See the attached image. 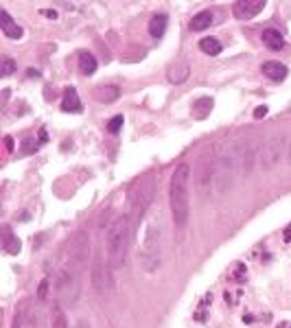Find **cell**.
<instances>
[{
  "mask_svg": "<svg viewBox=\"0 0 291 328\" xmlns=\"http://www.w3.org/2000/svg\"><path fill=\"white\" fill-rule=\"evenodd\" d=\"M62 109L64 112H81V101L79 96H77V90L75 87H68V90L64 92V98H62Z\"/></svg>",
  "mask_w": 291,
  "mask_h": 328,
  "instance_id": "5bb4252c",
  "label": "cell"
},
{
  "mask_svg": "<svg viewBox=\"0 0 291 328\" xmlns=\"http://www.w3.org/2000/svg\"><path fill=\"white\" fill-rule=\"evenodd\" d=\"M131 237H134V230H131L129 215H120L109 223L105 241H107V262L112 269H118V267L125 265Z\"/></svg>",
  "mask_w": 291,
  "mask_h": 328,
  "instance_id": "3957f363",
  "label": "cell"
},
{
  "mask_svg": "<svg viewBox=\"0 0 291 328\" xmlns=\"http://www.w3.org/2000/svg\"><path fill=\"white\" fill-rule=\"evenodd\" d=\"M210 109H212V98L204 96V98H199V101L193 105V114L197 118H206L208 114H210Z\"/></svg>",
  "mask_w": 291,
  "mask_h": 328,
  "instance_id": "7402d4cb",
  "label": "cell"
},
{
  "mask_svg": "<svg viewBox=\"0 0 291 328\" xmlns=\"http://www.w3.org/2000/svg\"><path fill=\"white\" fill-rule=\"evenodd\" d=\"M263 44H265L267 48H272V51H281L285 46V37L281 35V31L267 29V31H263Z\"/></svg>",
  "mask_w": 291,
  "mask_h": 328,
  "instance_id": "9a60e30c",
  "label": "cell"
},
{
  "mask_svg": "<svg viewBox=\"0 0 291 328\" xmlns=\"http://www.w3.org/2000/svg\"><path fill=\"white\" fill-rule=\"evenodd\" d=\"M4 237H7V241H4V249H7L9 254H18V251H20V241L11 237L9 228H4Z\"/></svg>",
  "mask_w": 291,
  "mask_h": 328,
  "instance_id": "cb8c5ba5",
  "label": "cell"
},
{
  "mask_svg": "<svg viewBox=\"0 0 291 328\" xmlns=\"http://www.w3.org/2000/svg\"><path fill=\"white\" fill-rule=\"evenodd\" d=\"M215 166H217V151H206L204 156H201L199 164H197V168H195V186L201 195L212 188V182H215Z\"/></svg>",
  "mask_w": 291,
  "mask_h": 328,
  "instance_id": "ba28073f",
  "label": "cell"
},
{
  "mask_svg": "<svg viewBox=\"0 0 291 328\" xmlns=\"http://www.w3.org/2000/svg\"><path fill=\"white\" fill-rule=\"evenodd\" d=\"M237 149H239V171L243 175H250L252 166H254V145L248 138L237 142Z\"/></svg>",
  "mask_w": 291,
  "mask_h": 328,
  "instance_id": "8fae6325",
  "label": "cell"
},
{
  "mask_svg": "<svg viewBox=\"0 0 291 328\" xmlns=\"http://www.w3.org/2000/svg\"><path fill=\"white\" fill-rule=\"evenodd\" d=\"M95 96L98 103H114V101H118L120 90L116 85H103V87H97Z\"/></svg>",
  "mask_w": 291,
  "mask_h": 328,
  "instance_id": "ac0fdd59",
  "label": "cell"
},
{
  "mask_svg": "<svg viewBox=\"0 0 291 328\" xmlns=\"http://www.w3.org/2000/svg\"><path fill=\"white\" fill-rule=\"evenodd\" d=\"M4 145H7V149H13V140H11V138L4 140Z\"/></svg>",
  "mask_w": 291,
  "mask_h": 328,
  "instance_id": "d6a6232c",
  "label": "cell"
},
{
  "mask_svg": "<svg viewBox=\"0 0 291 328\" xmlns=\"http://www.w3.org/2000/svg\"><path fill=\"white\" fill-rule=\"evenodd\" d=\"M31 328H44V320H42V313L40 311H33L31 313Z\"/></svg>",
  "mask_w": 291,
  "mask_h": 328,
  "instance_id": "4316f807",
  "label": "cell"
},
{
  "mask_svg": "<svg viewBox=\"0 0 291 328\" xmlns=\"http://www.w3.org/2000/svg\"><path fill=\"white\" fill-rule=\"evenodd\" d=\"M287 164L291 166V142H289V147H287Z\"/></svg>",
  "mask_w": 291,
  "mask_h": 328,
  "instance_id": "1f68e13d",
  "label": "cell"
},
{
  "mask_svg": "<svg viewBox=\"0 0 291 328\" xmlns=\"http://www.w3.org/2000/svg\"><path fill=\"white\" fill-rule=\"evenodd\" d=\"M51 326L53 328H68V320H66V313L62 311V306H53V311H51Z\"/></svg>",
  "mask_w": 291,
  "mask_h": 328,
  "instance_id": "603a6c76",
  "label": "cell"
},
{
  "mask_svg": "<svg viewBox=\"0 0 291 328\" xmlns=\"http://www.w3.org/2000/svg\"><path fill=\"white\" fill-rule=\"evenodd\" d=\"M90 282H92V289H95L97 293L105 291V262H103V254H101V251H97L95 258H92Z\"/></svg>",
  "mask_w": 291,
  "mask_h": 328,
  "instance_id": "9c48e42d",
  "label": "cell"
},
{
  "mask_svg": "<svg viewBox=\"0 0 291 328\" xmlns=\"http://www.w3.org/2000/svg\"><path fill=\"white\" fill-rule=\"evenodd\" d=\"M79 70L81 75H95L97 73V59L92 53H79Z\"/></svg>",
  "mask_w": 291,
  "mask_h": 328,
  "instance_id": "ffe728a7",
  "label": "cell"
},
{
  "mask_svg": "<svg viewBox=\"0 0 291 328\" xmlns=\"http://www.w3.org/2000/svg\"><path fill=\"white\" fill-rule=\"evenodd\" d=\"M237 171H239V149H237V142H230L228 149H221L217 153L215 182H212V190H215V195L226 193L230 186L234 184Z\"/></svg>",
  "mask_w": 291,
  "mask_h": 328,
  "instance_id": "8992f818",
  "label": "cell"
},
{
  "mask_svg": "<svg viewBox=\"0 0 291 328\" xmlns=\"http://www.w3.org/2000/svg\"><path fill=\"white\" fill-rule=\"evenodd\" d=\"M245 273H248V267H245L243 262H237V265H234V271H232V280H237V282L245 280Z\"/></svg>",
  "mask_w": 291,
  "mask_h": 328,
  "instance_id": "484cf974",
  "label": "cell"
},
{
  "mask_svg": "<svg viewBox=\"0 0 291 328\" xmlns=\"http://www.w3.org/2000/svg\"><path fill=\"white\" fill-rule=\"evenodd\" d=\"M212 22H215L212 11H199V13L191 20V31H206V29H210Z\"/></svg>",
  "mask_w": 291,
  "mask_h": 328,
  "instance_id": "2e32d148",
  "label": "cell"
},
{
  "mask_svg": "<svg viewBox=\"0 0 291 328\" xmlns=\"http://www.w3.org/2000/svg\"><path fill=\"white\" fill-rule=\"evenodd\" d=\"M13 70H15V62L11 57H4L2 59V68H0V77H9Z\"/></svg>",
  "mask_w": 291,
  "mask_h": 328,
  "instance_id": "d4e9b609",
  "label": "cell"
},
{
  "mask_svg": "<svg viewBox=\"0 0 291 328\" xmlns=\"http://www.w3.org/2000/svg\"><path fill=\"white\" fill-rule=\"evenodd\" d=\"M189 195H191V166L189 164H180L171 175V184H169V204H171V215L175 228L182 230L189 223Z\"/></svg>",
  "mask_w": 291,
  "mask_h": 328,
  "instance_id": "7a4b0ae2",
  "label": "cell"
},
{
  "mask_svg": "<svg viewBox=\"0 0 291 328\" xmlns=\"http://www.w3.org/2000/svg\"><path fill=\"white\" fill-rule=\"evenodd\" d=\"M263 7H265V2H261V0H239V2H234L232 13L237 20H252L254 15L261 13Z\"/></svg>",
  "mask_w": 291,
  "mask_h": 328,
  "instance_id": "30bf717a",
  "label": "cell"
},
{
  "mask_svg": "<svg viewBox=\"0 0 291 328\" xmlns=\"http://www.w3.org/2000/svg\"><path fill=\"white\" fill-rule=\"evenodd\" d=\"M88 258V234L79 232V237L70 245V254L64 260V267L57 278V295L66 304H75L81 291V273Z\"/></svg>",
  "mask_w": 291,
  "mask_h": 328,
  "instance_id": "6da1fadb",
  "label": "cell"
},
{
  "mask_svg": "<svg viewBox=\"0 0 291 328\" xmlns=\"http://www.w3.org/2000/svg\"><path fill=\"white\" fill-rule=\"evenodd\" d=\"M267 116V107L265 105H259L254 109V118H265Z\"/></svg>",
  "mask_w": 291,
  "mask_h": 328,
  "instance_id": "4dcf8cb0",
  "label": "cell"
},
{
  "mask_svg": "<svg viewBox=\"0 0 291 328\" xmlns=\"http://www.w3.org/2000/svg\"><path fill=\"white\" fill-rule=\"evenodd\" d=\"M189 75H191V68H189V64H175L169 68V81H171L173 85H180V83H184L186 79H189Z\"/></svg>",
  "mask_w": 291,
  "mask_h": 328,
  "instance_id": "4fadbf2b",
  "label": "cell"
},
{
  "mask_svg": "<svg viewBox=\"0 0 291 328\" xmlns=\"http://www.w3.org/2000/svg\"><path fill=\"white\" fill-rule=\"evenodd\" d=\"M0 24H2V31H4V35L11 37V40H20L22 37V26L20 24H15L13 20H11V15L7 13V11H0Z\"/></svg>",
  "mask_w": 291,
  "mask_h": 328,
  "instance_id": "7c38bea8",
  "label": "cell"
},
{
  "mask_svg": "<svg viewBox=\"0 0 291 328\" xmlns=\"http://www.w3.org/2000/svg\"><path fill=\"white\" fill-rule=\"evenodd\" d=\"M46 295H48V278H44L40 287H37V300H46Z\"/></svg>",
  "mask_w": 291,
  "mask_h": 328,
  "instance_id": "83f0119b",
  "label": "cell"
},
{
  "mask_svg": "<svg viewBox=\"0 0 291 328\" xmlns=\"http://www.w3.org/2000/svg\"><path fill=\"white\" fill-rule=\"evenodd\" d=\"M153 193H156V177L153 173H145L142 177H138L134 182L129 190V221H131V230L136 234V228L138 223L145 219L147 210H149L151 201H153Z\"/></svg>",
  "mask_w": 291,
  "mask_h": 328,
  "instance_id": "5b68a950",
  "label": "cell"
},
{
  "mask_svg": "<svg viewBox=\"0 0 291 328\" xmlns=\"http://www.w3.org/2000/svg\"><path fill=\"white\" fill-rule=\"evenodd\" d=\"M285 153V138L283 136H272L263 142V147L259 149V156H256V164L263 173H272L274 168L281 164Z\"/></svg>",
  "mask_w": 291,
  "mask_h": 328,
  "instance_id": "52a82bcc",
  "label": "cell"
},
{
  "mask_svg": "<svg viewBox=\"0 0 291 328\" xmlns=\"http://www.w3.org/2000/svg\"><path fill=\"white\" fill-rule=\"evenodd\" d=\"M199 48H201V53H206V55H219L221 53V42H219L217 37H204V40L199 42Z\"/></svg>",
  "mask_w": 291,
  "mask_h": 328,
  "instance_id": "44dd1931",
  "label": "cell"
},
{
  "mask_svg": "<svg viewBox=\"0 0 291 328\" xmlns=\"http://www.w3.org/2000/svg\"><path fill=\"white\" fill-rule=\"evenodd\" d=\"M120 127H123V116H114L112 120H109V125H107V129L112 131V134H116Z\"/></svg>",
  "mask_w": 291,
  "mask_h": 328,
  "instance_id": "f1b7e54d",
  "label": "cell"
},
{
  "mask_svg": "<svg viewBox=\"0 0 291 328\" xmlns=\"http://www.w3.org/2000/svg\"><path fill=\"white\" fill-rule=\"evenodd\" d=\"M167 24H169V18L164 13H156L153 18L149 20V35L151 37H160L164 31H167Z\"/></svg>",
  "mask_w": 291,
  "mask_h": 328,
  "instance_id": "d6986e66",
  "label": "cell"
},
{
  "mask_svg": "<svg viewBox=\"0 0 291 328\" xmlns=\"http://www.w3.org/2000/svg\"><path fill=\"white\" fill-rule=\"evenodd\" d=\"M263 75L270 77L274 81H281L287 77V68H285L281 62H265L263 64Z\"/></svg>",
  "mask_w": 291,
  "mask_h": 328,
  "instance_id": "e0dca14e",
  "label": "cell"
},
{
  "mask_svg": "<svg viewBox=\"0 0 291 328\" xmlns=\"http://www.w3.org/2000/svg\"><path fill=\"white\" fill-rule=\"evenodd\" d=\"M40 13L44 15V18H48V20H57V11H55V9H42Z\"/></svg>",
  "mask_w": 291,
  "mask_h": 328,
  "instance_id": "f546056e",
  "label": "cell"
},
{
  "mask_svg": "<svg viewBox=\"0 0 291 328\" xmlns=\"http://www.w3.org/2000/svg\"><path fill=\"white\" fill-rule=\"evenodd\" d=\"M140 267L145 273H153L160 267V256H162V215L160 210L147 221L145 239L140 243Z\"/></svg>",
  "mask_w": 291,
  "mask_h": 328,
  "instance_id": "277c9868",
  "label": "cell"
}]
</instances>
